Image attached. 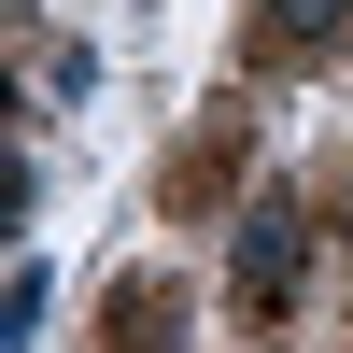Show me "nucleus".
<instances>
[{"mask_svg": "<svg viewBox=\"0 0 353 353\" xmlns=\"http://www.w3.org/2000/svg\"><path fill=\"white\" fill-rule=\"evenodd\" d=\"M283 269H297V226H283V212H254V241H241V283H283Z\"/></svg>", "mask_w": 353, "mask_h": 353, "instance_id": "obj_1", "label": "nucleus"}, {"mask_svg": "<svg viewBox=\"0 0 353 353\" xmlns=\"http://www.w3.org/2000/svg\"><path fill=\"white\" fill-rule=\"evenodd\" d=\"M339 14H353V0H269V43H325Z\"/></svg>", "mask_w": 353, "mask_h": 353, "instance_id": "obj_2", "label": "nucleus"}]
</instances>
